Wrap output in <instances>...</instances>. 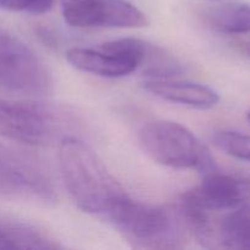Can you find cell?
Masks as SVG:
<instances>
[{"instance_id": "cell-6", "label": "cell", "mask_w": 250, "mask_h": 250, "mask_svg": "<svg viewBox=\"0 0 250 250\" xmlns=\"http://www.w3.org/2000/svg\"><path fill=\"white\" fill-rule=\"evenodd\" d=\"M0 197L37 204H54L55 188L43 166L0 141Z\"/></svg>"}, {"instance_id": "cell-11", "label": "cell", "mask_w": 250, "mask_h": 250, "mask_svg": "<svg viewBox=\"0 0 250 250\" xmlns=\"http://www.w3.org/2000/svg\"><path fill=\"white\" fill-rule=\"evenodd\" d=\"M49 233L31 224L0 216V249H59Z\"/></svg>"}, {"instance_id": "cell-7", "label": "cell", "mask_w": 250, "mask_h": 250, "mask_svg": "<svg viewBox=\"0 0 250 250\" xmlns=\"http://www.w3.org/2000/svg\"><path fill=\"white\" fill-rule=\"evenodd\" d=\"M151 46L136 38H121L93 48H71L68 62L77 70L105 78L131 75L143 66Z\"/></svg>"}, {"instance_id": "cell-9", "label": "cell", "mask_w": 250, "mask_h": 250, "mask_svg": "<svg viewBox=\"0 0 250 250\" xmlns=\"http://www.w3.org/2000/svg\"><path fill=\"white\" fill-rule=\"evenodd\" d=\"M250 200V180L236 175L205 173L198 187L181 195L180 202L203 211H224L236 209Z\"/></svg>"}, {"instance_id": "cell-3", "label": "cell", "mask_w": 250, "mask_h": 250, "mask_svg": "<svg viewBox=\"0 0 250 250\" xmlns=\"http://www.w3.org/2000/svg\"><path fill=\"white\" fill-rule=\"evenodd\" d=\"M107 221L136 248H181L190 232L178 205L154 207L131 198L122 203Z\"/></svg>"}, {"instance_id": "cell-16", "label": "cell", "mask_w": 250, "mask_h": 250, "mask_svg": "<svg viewBox=\"0 0 250 250\" xmlns=\"http://www.w3.org/2000/svg\"><path fill=\"white\" fill-rule=\"evenodd\" d=\"M249 120H250V114H249Z\"/></svg>"}, {"instance_id": "cell-4", "label": "cell", "mask_w": 250, "mask_h": 250, "mask_svg": "<svg viewBox=\"0 0 250 250\" xmlns=\"http://www.w3.org/2000/svg\"><path fill=\"white\" fill-rule=\"evenodd\" d=\"M139 143L146 155L161 165L192 168L202 173L216 170L209 149L177 122H149L139 131Z\"/></svg>"}, {"instance_id": "cell-2", "label": "cell", "mask_w": 250, "mask_h": 250, "mask_svg": "<svg viewBox=\"0 0 250 250\" xmlns=\"http://www.w3.org/2000/svg\"><path fill=\"white\" fill-rule=\"evenodd\" d=\"M77 117L62 105L0 98V137L43 146L72 136Z\"/></svg>"}, {"instance_id": "cell-15", "label": "cell", "mask_w": 250, "mask_h": 250, "mask_svg": "<svg viewBox=\"0 0 250 250\" xmlns=\"http://www.w3.org/2000/svg\"><path fill=\"white\" fill-rule=\"evenodd\" d=\"M54 6V0H0V7L9 11L42 15L49 12Z\"/></svg>"}, {"instance_id": "cell-8", "label": "cell", "mask_w": 250, "mask_h": 250, "mask_svg": "<svg viewBox=\"0 0 250 250\" xmlns=\"http://www.w3.org/2000/svg\"><path fill=\"white\" fill-rule=\"evenodd\" d=\"M61 12L77 28H141L148 24L146 14L122 0H60Z\"/></svg>"}, {"instance_id": "cell-10", "label": "cell", "mask_w": 250, "mask_h": 250, "mask_svg": "<svg viewBox=\"0 0 250 250\" xmlns=\"http://www.w3.org/2000/svg\"><path fill=\"white\" fill-rule=\"evenodd\" d=\"M146 92L166 100L193 109H211L220 102V97L212 88L199 83L176 81L172 77H149L143 82Z\"/></svg>"}, {"instance_id": "cell-5", "label": "cell", "mask_w": 250, "mask_h": 250, "mask_svg": "<svg viewBox=\"0 0 250 250\" xmlns=\"http://www.w3.org/2000/svg\"><path fill=\"white\" fill-rule=\"evenodd\" d=\"M0 88L19 94L44 97L54 80L46 63L16 37L0 29Z\"/></svg>"}, {"instance_id": "cell-12", "label": "cell", "mask_w": 250, "mask_h": 250, "mask_svg": "<svg viewBox=\"0 0 250 250\" xmlns=\"http://www.w3.org/2000/svg\"><path fill=\"white\" fill-rule=\"evenodd\" d=\"M210 26L226 34L250 33V5L229 2L210 10L207 15Z\"/></svg>"}, {"instance_id": "cell-13", "label": "cell", "mask_w": 250, "mask_h": 250, "mask_svg": "<svg viewBox=\"0 0 250 250\" xmlns=\"http://www.w3.org/2000/svg\"><path fill=\"white\" fill-rule=\"evenodd\" d=\"M220 242L233 249H250V203L236 208L221 221Z\"/></svg>"}, {"instance_id": "cell-1", "label": "cell", "mask_w": 250, "mask_h": 250, "mask_svg": "<svg viewBox=\"0 0 250 250\" xmlns=\"http://www.w3.org/2000/svg\"><path fill=\"white\" fill-rule=\"evenodd\" d=\"M58 158L63 185L82 211L109 220L129 198L97 154L75 136L59 143Z\"/></svg>"}, {"instance_id": "cell-14", "label": "cell", "mask_w": 250, "mask_h": 250, "mask_svg": "<svg viewBox=\"0 0 250 250\" xmlns=\"http://www.w3.org/2000/svg\"><path fill=\"white\" fill-rule=\"evenodd\" d=\"M214 144L238 160L250 161V134L236 131H219L212 136Z\"/></svg>"}]
</instances>
